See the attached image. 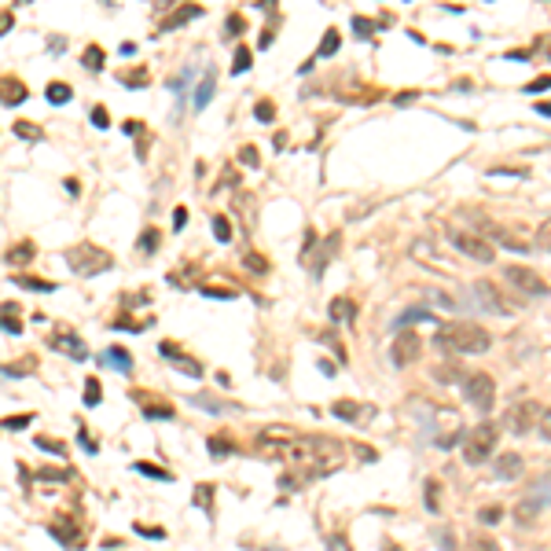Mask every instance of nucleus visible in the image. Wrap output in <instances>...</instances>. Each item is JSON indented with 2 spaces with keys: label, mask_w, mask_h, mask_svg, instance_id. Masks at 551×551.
Wrapping results in <instances>:
<instances>
[{
  "label": "nucleus",
  "mask_w": 551,
  "mask_h": 551,
  "mask_svg": "<svg viewBox=\"0 0 551 551\" xmlns=\"http://www.w3.org/2000/svg\"><path fill=\"white\" fill-rule=\"evenodd\" d=\"M48 103H70V85L52 81V85H48Z\"/></svg>",
  "instance_id": "nucleus-26"
},
{
  "label": "nucleus",
  "mask_w": 551,
  "mask_h": 551,
  "mask_svg": "<svg viewBox=\"0 0 551 551\" xmlns=\"http://www.w3.org/2000/svg\"><path fill=\"white\" fill-rule=\"evenodd\" d=\"M30 423H34V416H30V412H23V416H12V419H4V423H0V427H4V430H26Z\"/></svg>",
  "instance_id": "nucleus-32"
},
{
  "label": "nucleus",
  "mask_w": 551,
  "mask_h": 551,
  "mask_svg": "<svg viewBox=\"0 0 551 551\" xmlns=\"http://www.w3.org/2000/svg\"><path fill=\"white\" fill-rule=\"evenodd\" d=\"M37 445L45 452H52V456H63V441H52V438H37Z\"/></svg>",
  "instance_id": "nucleus-43"
},
{
  "label": "nucleus",
  "mask_w": 551,
  "mask_h": 551,
  "mask_svg": "<svg viewBox=\"0 0 551 551\" xmlns=\"http://www.w3.org/2000/svg\"><path fill=\"white\" fill-rule=\"evenodd\" d=\"M169 364H173L177 372L192 375V379H199V375H203V364H199V360H192V357H184V353H180V357H173V360H169Z\"/></svg>",
  "instance_id": "nucleus-20"
},
{
  "label": "nucleus",
  "mask_w": 551,
  "mask_h": 551,
  "mask_svg": "<svg viewBox=\"0 0 551 551\" xmlns=\"http://www.w3.org/2000/svg\"><path fill=\"white\" fill-rule=\"evenodd\" d=\"M26 96H30V89L19 78H0V103L4 107H19Z\"/></svg>",
  "instance_id": "nucleus-12"
},
{
  "label": "nucleus",
  "mask_w": 551,
  "mask_h": 551,
  "mask_svg": "<svg viewBox=\"0 0 551 551\" xmlns=\"http://www.w3.org/2000/svg\"><path fill=\"white\" fill-rule=\"evenodd\" d=\"M228 30H232V34H239V30H243V19H239V15H228Z\"/></svg>",
  "instance_id": "nucleus-55"
},
{
  "label": "nucleus",
  "mask_w": 551,
  "mask_h": 551,
  "mask_svg": "<svg viewBox=\"0 0 551 551\" xmlns=\"http://www.w3.org/2000/svg\"><path fill=\"white\" fill-rule=\"evenodd\" d=\"M210 496H214V489H210V485H199V489H195V500H199V507H206V504H210Z\"/></svg>",
  "instance_id": "nucleus-49"
},
{
  "label": "nucleus",
  "mask_w": 551,
  "mask_h": 551,
  "mask_svg": "<svg viewBox=\"0 0 551 551\" xmlns=\"http://www.w3.org/2000/svg\"><path fill=\"white\" fill-rule=\"evenodd\" d=\"M184 225H188V210H184V206H177V210H173V228L180 232Z\"/></svg>",
  "instance_id": "nucleus-50"
},
{
  "label": "nucleus",
  "mask_w": 551,
  "mask_h": 551,
  "mask_svg": "<svg viewBox=\"0 0 551 551\" xmlns=\"http://www.w3.org/2000/svg\"><path fill=\"white\" fill-rule=\"evenodd\" d=\"M474 294L482 298V305H485L489 313H511V309H507V305L500 302L504 294L496 291V283H493V280H478V283H474Z\"/></svg>",
  "instance_id": "nucleus-10"
},
{
  "label": "nucleus",
  "mask_w": 551,
  "mask_h": 551,
  "mask_svg": "<svg viewBox=\"0 0 551 551\" xmlns=\"http://www.w3.org/2000/svg\"><path fill=\"white\" fill-rule=\"evenodd\" d=\"M15 133L23 136V140H37V136H41L37 125H26V122H19V125H15Z\"/></svg>",
  "instance_id": "nucleus-40"
},
{
  "label": "nucleus",
  "mask_w": 551,
  "mask_h": 551,
  "mask_svg": "<svg viewBox=\"0 0 551 551\" xmlns=\"http://www.w3.org/2000/svg\"><path fill=\"white\" fill-rule=\"evenodd\" d=\"M210 100H214V70H206V78L199 81V89H195V111H203Z\"/></svg>",
  "instance_id": "nucleus-16"
},
{
  "label": "nucleus",
  "mask_w": 551,
  "mask_h": 551,
  "mask_svg": "<svg viewBox=\"0 0 551 551\" xmlns=\"http://www.w3.org/2000/svg\"><path fill=\"white\" fill-rule=\"evenodd\" d=\"M37 368V360H19V364H0V375H30Z\"/></svg>",
  "instance_id": "nucleus-24"
},
{
  "label": "nucleus",
  "mask_w": 551,
  "mask_h": 551,
  "mask_svg": "<svg viewBox=\"0 0 551 551\" xmlns=\"http://www.w3.org/2000/svg\"><path fill=\"white\" fill-rule=\"evenodd\" d=\"M48 346L59 349V353H67L70 360H89V346H85L74 331H56V335L48 338Z\"/></svg>",
  "instance_id": "nucleus-9"
},
{
  "label": "nucleus",
  "mask_w": 551,
  "mask_h": 551,
  "mask_svg": "<svg viewBox=\"0 0 551 551\" xmlns=\"http://www.w3.org/2000/svg\"><path fill=\"white\" fill-rule=\"evenodd\" d=\"M214 236H217L221 243H232V225H228V217H225V214H217V217H214Z\"/></svg>",
  "instance_id": "nucleus-28"
},
{
  "label": "nucleus",
  "mask_w": 551,
  "mask_h": 551,
  "mask_svg": "<svg viewBox=\"0 0 551 551\" xmlns=\"http://www.w3.org/2000/svg\"><path fill=\"white\" fill-rule=\"evenodd\" d=\"M504 276H507V283H515L522 294H529V298H548V294H551L548 283L540 280L533 269H526V265H507Z\"/></svg>",
  "instance_id": "nucleus-4"
},
{
  "label": "nucleus",
  "mask_w": 551,
  "mask_h": 551,
  "mask_svg": "<svg viewBox=\"0 0 551 551\" xmlns=\"http://www.w3.org/2000/svg\"><path fill=\"white\" fill-rule=\"evenodd\" d=\"M133 471L144 474V478H155V482H173V474L162 471V467H155V463H133Z\"/></svg>",
  "instance_id": "nucleus-21"
},
{
  "label": "nucleus",
  "mask_w": 551,
  "mask_h": 551,
  "mask_svg": "<svg viewBox=\"0 0 551 551\" xmlns=\"http://www.w3.org/2000/svg\"><path fill=\"white\" fill-rule=\"evenodd\" d=\"M81 449L89 452V456H96V452H100L96 445H92V438H89V434H85V430H81Z\"/></svg>",
  "instance_id": "nucleus-53"
},
{
  "label": "nucleus",
  "mask_w": 551,
  "mask_h": 551,
  "mask_svg": "<svg viewBox=\"0 0 551 551\" xmlns=\"http://www.w3.org/2000/svg\"><path fill=\"white\" fill-rule=\"evenodd\" d=\"M496 441H500V427H496L493 419L478 423V427L463 438V460H467V463H485L493 456Z\"/></svg>",
  "instance_id": "nucleus-2"
},
{
  "label": "nucleus",
  "mask_w": 551,
  "mask_h": 551,
  "mask_svg": "<svg viewBox=\"0 0 551 551\" xmlns=\"http://www.w3.org/2000/svg\"><path fill=\"white\" fill-rule=\"evenodd\" d=\"M232 70H236V74H247V70H250V52H247V48H236V63H232Z\"/></svg>",
  "instance_id": "nucleus-35"
},
{
  "label": "nucleus",
  "mask_w": 551,
  "mask_h": 551,
  "mask_svg": "<svg viewBox=\"0 0 551 551\" xmlns=\"http://www.w3.org/2000/svg\"><path fill=\"white\" fill-rule=\"evenodd\" d=\"M85 67H89L92 74H100V70H103V48H100V45L85 48Z\"/></svg>",
  "instance_id": "nucleus-25"
},
{
  "label": "nucleus",
  "mask_w": 551,
  "mask_h": 551,
  "mask_svg": "<svg viewBox=\"0 0 551 551\" xmlns=\"http://www.w3.org/2000/svg\"><path fill=\"white\" fill-rule=\"evenodd\" d=\"M158 349H162V357H166V360H173V357H180V349H177L173 342H162V346H158Z\"/></svg>",
  "instance_id": "nucleus-52"
},
{
  "label": "nucleus",
  "mask_w": 551,
  "mask_h": 551,
  "mask_svg": "<svg viewBox=\"0 0 551 551\" xmlns=\"http://www.w3.org/2000/svg\"><path fill=\"white\" fill-rule=\"evenodd\" d=\"M136 533H140V537H151V540H162L166 529H158V526H151V529H147V526H136Z\"/></svg>",
  "instance_id": "nucleus-46"
},
{
  "label": "nucleus",
  "mask_w": 551,
  "mask_h": 551,
  "mask_svg": "<svg viewBox=\"0 0 551 551\" xmlns=\"http://www.w3.org/2000/svg\"><path fill=\"white\" fill-rule=\"evenodd\" d=\"M210 452H214V456H228L232 449H228V441H225V438H214V441H210Z\"/></svg>",
  "instance_id": "nucleus-48"
},
{
  "label": "nucleus",
  "mask_w": 551,
  "mask_h": 551,
  "mask_svg": "<svg viewBox=\"0 0 551 551\" xmlns=\"http://www.w3.org/2000/svg\"><path fill=\"white\" fill-rule=\"evenodd\" d=\"M203 294H206V298H236V291H232V287H206V283H203Z\"/></svg>",
  "instance_id": "nucleus-36"
},
{
  "label": "nucleus",
  "mask_w": 551,
  "mask_h": 551,
  "mask_svg": "<svg viewBox=\"0 0 551 551\" xmlns=\"http://www.w3.org/2000/svg\"><path fill=\"white\" fill-rule=\"evenodd\" d=\"M4 30H12V15H0V37H4Z\"/></svg>",
  "instance_id": "nucleus-57"
},
{
  "label": "nucleus",
  "mask_w": 551,
  "mask_h": 551,
  "mask_svg": "<svg viewBox=\"0 0 551 551\" xmlns=\"http://www.w3.org/2000/svg\"><path fill=\"white\" fill-rule=\"evenodd\" d=\"M537 243H540V247H544V250L551 254V221H544V225H540V232H537Z\"/></svg>",
  "instance_id": "nucleus-38"
},
{
  "label": "nucleus",
  "mask_w": 551,
  "mask_h": 551,
  "mask_svg": "<svg viewBox=\"0 0 551 551\" xmlns=\"http://www.w3.org/2000/svg\"><path fill=\"white\" fill-rule=\"evenodd\" d=\"M548 85H551V78H537L533 85H529V92H540V89H548Z\"/></svg>",
  "instance_id": "nucleus-56"
},
{
  "label": "nucleus",
  "mask_w": 551,
  "mask_h": 551,
  "mask_svg": "<svg viewBox=\"0 0 551 551\" xmlns=\"http://www.w3.org/2000/svg\"><path fill=\"white\" fill-rule=\"evenodd\" d=\"M254 114H258V118H261V122H269V118H272V114H276V107H272V103H269V100H261V103H258V107H254Z\"/></svg>",
  "instance_id": "nucleus-44"
},
{
  "label": "nucleus",
  "mask_w": 551,
  "mask_h": 551,
  "mask_svg": "<svg viewBox=\"0 0 551 551\" xmlns=\"http://www.w3.org/2000/svg\"><path fill=\"white\" fill-rule=\"evenodd\" d=\"M243 265H247L254 276H265V272H269V261H265L261 254H247V258H243Z\"/></svg>",
  "instance_id": "nucleus-29"
},
{
  "label": "nucleus",
  "mask_w": 551,
  "mask_h": 551,
  "mask_svg": "<svg viewBox=\"0 0 551 551\" xmlns=\"http://www.w3.org/2000/svg\"><path fill=\"white\" fill-rule=\"evenodd\" d=\"M537 427H540V434H544V438L551 441V408L540 412V423H537Z\"/></svg>",
  "instance_id": "nucleus-45"
},
{
  "label": "nucleus",
  "mask_w": 551,
  "mask_h": 551,
  "mask_svg": "<svg viewBox=\"0 0 551 551\" xmlns=\"http://www.w3.org/2000/svg\"><path fill=\"white\" fill-rule=\"evenodd\" d=\"M478 518H482V522H500V518H504V511H500V507H482V511H478Z\"/></svg>",
  "instance_id": "nucleus-42"
},
{
  "label": "nucleus",
  "mask_w": 551,
  "mask_h": 551,
  "mask_svg": "<svg viewBox=\"0 0 551 551\" xmlns=\"http://www.w3.org/2000/svg\"><path fill=\"white\" fill-rule=\"evenodd\" d=\"M331 412H335L338 419H357V416H360V405H357V401H335Z\"/></svg>",
  "instance_id": "nucleus-23"
},
{
  "label": "nucleus",
  "mask_w": 551,
  "mask_h": 551,
  "mask_svg": "<svg viewBox=\"0 0 551 551\" xmlns=\"http://www.w3.org/2000/svg\"><path fill=\"white\" fill-rule=\"evenodd\" d=\"M192 74H195V70H184L180 78H173V81H169V89L177 92V100H180V103H184V96H188V81H192Z\"/></svg>",
  "instance_id": "nucleus-27"
},
{
  "label": "nucleus",
  "mask_w": 551,
  "mask_h": 551,
  "mask_svg": "<svg viewBox=\"0 0 551 551\" xmlns=\"http://www.w3.org/2000/svg\"><path fill=\"white\" fill-rule=\"evenodd\" d=\"M92 125H96V129H107V125H111L107 107H92Z\"/></svg>",
  "instance_id": "nucleus-39"
},
{
  "label": "nucleus",
  "mask_w": 551,
  "mask_h": 551,
  "mask_svg": "<svg viewBox=\"0 0 551 551\" xmlns=\"http://www.w3.org/2000/svg\"><path fill=\"white\" fill-rule=\"evenodd\" d=\"M467 551H504V548H500V540L489 537V533H474L467 540Z\"/></svg>",
  "instance_id": "nucleus-18"
},
{
  "label": "nucleus",
  "mask_w": 551,
  "mask_h": 551,
  "mask_svg": "<svg viewBox=\"0 0 551 551\" xmlns=\"http://www.w3.org/2000/svg\"><path fill=\"white\" fill-rule=\"evenodd\" d=\"M338 45H342V41H338V34H335V30H327V37L320 41V56H335Z\"/></svg>",
  "instance_id": "nucleus-33"
},
{
  "label": "nucleus",
  "mask_w": 551,
  "mask_h": 551,
  "mask_svg": "<svg viewBox=\"0 0 551 551\" xmlns=\"http://www.w3.org/2000/svg\"><path fill=\"white\" fill-rule=\"evenodd\" d=\"M327 313H331V320H353V316H357V305H353V298H335Z\"/></svg>",
  "instance_id": "nucleus-17"
},
{
  "label": "nucleus",
  "mask_w": 551,
  "mask_h": 551,
  "mask_svg": "<svg viewBox=\"0 0 551 551\" xmlns=\"http://www.w3.org/2000/svg\"><path fill=\"white\" fill-rule=\"evenodd\" d=\"M540 114H551V103H540V107H537Z\"/></svg>",
  "instance_id": "nucleus-58"
},
{
  "label": "nucleus",
  "mask_w": 551,
  "mask_h": 551,
  "mask_svg": "<svg viewBox=\"0 0 551 551\" xmlns=\"http://www.w3.org/2000/svg\"><path fill=\"white\" fill-rule=\"evenodd\" d=\"M419 349H423V342H419L416 331H397L394 346H390V360H394L397 368H408L412 360L419 357Z\"/></svg>",
  "instance_id": "nucleus-6"
},
{
  "label": "nucleus",
  "mask_w": 551,
  "mask_h": 551,
  "mask_svg": "<svg viewBox=\"0 0 551 551\" xmlns=\"http://www.w3.org/2000/svg\"><path fill=\"white\" fill-rule=\"evenodd\" d=\"M122 85H129V89H144L147 85V70H133V74H118Z\"/></svg>",
  "instance_id": "nucleus-31"
},
{
  "label": "nucleus",
  "mask_w": 551,
  "mask_h": 551,
  "mask_svg": "<svg viewBox=\"0 0 551 551\" xmlns=\"http://www.w3.org/2000/svg\"><path fill=\"white\" fill-rule=\"evenodd\" d=\"M463 397L471 401L478 412H489L493 408V397H496V386H493V379L478 372V375H467L463 379Z\"/></svg>",
  "instance_id": "nucleus-5"
},
{
  "label": "nucleus",
  "mask_w": 551,
  "mask_h": 551,
  "mask_svg": "<svg viewBox=\"0 0 551 551\" xmlns=\"http://www.w3.org/2000/svg\"><path fill=\"white\" fill-rule=\"evenodd\" d=\"M192 401H195L199 408H210V412H221V408H225V405H217L214 397H203V394H199V397H192Z\"/></svg>",
  "instance_id": "nucleus-47"
},
{
  "label": "nucleus",
  "mask_w": 551,
  "mask_h": 551,
  "mask_svg": "<svg viewBox=\"0 0 551 551\" xmlns=\"http://www.w3.org/2000/svg\"><path fill=\"white\" fill-rule=\"evenodd\" d=\"M540 412L544 408H540L537 401H522V405H515L511 412H507V427H511L515 434H529L540 423Z\"/></svg>",
  "instance_id": "nucleus-7"
},
{
  "label": "nucleus",
  "mask_w": 551,
  "mask_h": 551,
  "mask_svg": "<svg viewBox=\"0 0 551 551\" xmlns=\"http://www.w3.org/2000/svg\"><path fill=\"white\" fill-rule=\"evenodd\" d=\"M434 375H438L441 383H452V379H463V372H460V368H456V364H449V368H438V372H434Z\"/></svg>",
  "instance_id": "nucleus-37"
},
{
  "label": "nucleus",
  "mask_w": 551,
  "mask_h": 551,
  "mask_svg": "<svg viewBox=\"0 0 551 551\" xmlns=\"http://www.w3.org/2000/svg\"><path fill=\"white\" fill-rule=\"evenodd\" d=\"M438 482H427V511H438Z\"/></svg>",
  "instance_id": "nucleus-41"
},
{
  "label": "nucleus",
  "mask_w": 551,
  "mask_h": 551,
  "mask_svg": "<svg viewBox=\"0 0 551 551\" xmlns=\"http://www.w3.org/2000/svg\"><path fill=\"white\" fill-rule=\"evenodd\" d=\"M522 471H526V463H522V456H518V452H500V456H496V474H500L504 482L522 478Z\"/></svg>",
  "instance_id": "nucleus-11"
},
{
  "label": "nucleus",
  "mask_w": 551,
  "mask_h": 551,
  "mask_svg": "<svg viewBox=\"0 0 551 551\" xmlns=\"http://www.w3.org/2000/svg\"><path fill=\"white\" fill-rule=\"evenodd\" d=\"M353 26L360 30V37H368V30H372V23H368V19H353Z\"/></svg>",
  "instance_id": "nucleus-54"
},
{
  "label": "nucleus",
  "mask_w": 551,
  "mask_h": 551,
  "mask_svg": "<svg viewBox=\"0 0 551 551\" xmlns=\"http://www.w3.org/2000/svg\"><path fill=\"white\" fill-rule=\"evenodd\" d=\"M452 247L463 250V254L474 258V261H493V247H489L482 236H474V232H456V236H452Z\"/></svg>",
  "instance_id": "nucleus-8"
},
{
  "label": "nucleus",
  "mask_w": 551,
  "mask_h": 551,
  "mask_svg": "<svg viewBox=\"0 0 551 551\" xmlns=\"http://www.w3.org/2000/svg\"><path fill=\"white\" fill-rule=\"evenodd\" d=\"M67 261H70V269L81 272V276H100L114 265V258L103 247H96V243H78V247H70Z\"/></svg>",
  "instance_id": "nucleus-3"
},
{
  "label": "nucleus",
  "mask_w": 551,
  "mask_h": 551,
  "mask_svg": "<svg viewBox=\"0 0 551 551\" xmlns=\"http://www.w3.org/2000/svg\"><path fill=\"white\" fill-rule=\"evenodd\" d=\"M15 283H19V287H30V291H45V294L56 291V283H52V280H37V276H15Z\"/></svg>",
  "instance_id": "nucleus-22"
},
{
  "label": "nucleus",
  "mask_w": 551,
  "mask_h": 551,
  "mask_svg": "<svg viewBox=\"0 0 551 551\" xmlns=\"http://www.w3.org/2000/svg\"><path fill=\"white\" fill-rule=\"evenodd\" d=\"M243 166H258V151H254V147H243Z\"/></svg>",
  "instance_id": "nucleus-51"
},
{
  "label": "nucleus",
  "mask_w": 551,
  "mask_h": 551,
  "mask_svg": "<svg viewBox=\"0 0 551 551\" xmlns=\"http://www.w3.org/2000/svg\"><path fill=\"white\" fill-rule=\"evenodd\" d=\"M140 401H144V412H147L151 419H173V408L162 405V401H151V397H144V394H140Z\"/></svg>",
  "instance_id": "nucleus-19"
},
{
  "label": "nucleus",
  "mask_w": 551,
  "mask_h": 551,
  "mask_svg": "<svg viewBox=\"0 0 551 551\" xmlns=\"http://www.w3.org/2000/svg\"><path fill=\"white\" fill-rule=\"evenodd\" d=\"M434 346L441 349V353H460V357H471V353H485V349L493 346V338L485 327L478 324H441L438 335H434Z\"/></svg>",
  "instance_id": "nucleus-1"
},
{
  "label": "nucleus",
  "mask_w": 551,
  "mask_h": 551,
  "mask_svg": "<svg viewBox=\"0 0 551 551\" xmlns=\"http://www.w3.org/2000/svg\"><path fill=\"white\" fill-rule=\"evenodd\" d=\"M100 401H103L100 379H89V383H85V405H100Z\"/></svg>",
  "instance_id": "nucleus-30"
},
{
  "label": "nucleus",
  "mask_w": 551,
  "mask_h": 551,
  "mask_svg": "<svg viewBox=\"0 0 551 551\" xmlns=\"http://www.w3.org/2000/svg\"><path fill=\"white\" fill-rule=\"evenodd\" d=\"M103 360H107L111 368H118L122 375L133 372V357H129V349H122V346H111L107 353H103Z\"/></svg>",
  "instance_id": "nucleus-13"
},
{
  "label": "nucleus",
  "mask_w": 551,
  "mask_h": 551,
  "mask_svg": "<svg viewBox=\"0 0 551 551\" xmlns=\"http://www.w3.org/2000/svg\"><path fill=\"white\" fill-rule=\"evenodd\" d=\"M34 254H37V250H34V243L26 239V243H19V247L8 250V254H4V261H8V265H30V261H34Z\"/></svg>",
  "instance_id": "nucleus-15"
},
{
  "label": "nucleus",
  "mask_w": 551,
  "mask_h": 551,
  "mask_svg": "<svg viewBox=\"0 0 551 551\" xmlns=\"http://www.w3.org/2000/svg\"><path fill=\"white\" fill-rule=\"evenodd\" d=\"M140 250H144V254H155V250H158V232H155V228H147L144 236H140Z\"/></svg>",
  "instance_id": "nucleus-34"
},
{
  "label": "nucleus",
  "mask_w": 551,
  "mask_h": 551,
  "mask_svg": "<svg viewBox=\"0 0 551 551\" xmlns=\"http://www.w3.org/2000/svg\"><path fill=\"white\" fill-rule=\"evenodd\" d=\"M199 15H203V8H199V4H188V8H177V12H173V15H169V19H166V23H162V30H177V26H184V23H192V19H199Z\"/></svg>",
  "instance_id": "nucleus-14"
}]
</instances>
